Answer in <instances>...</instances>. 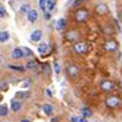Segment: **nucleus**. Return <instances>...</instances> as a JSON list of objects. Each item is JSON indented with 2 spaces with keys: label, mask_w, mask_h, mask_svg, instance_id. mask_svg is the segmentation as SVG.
<instances>
[{
  "label": "nucleus",
  "mask_w": 122,
  "mask_h": 122,
  "mask_svg": "<svg viewBox=\"0 0 122 122\" xmlns=\"http://www.w3.org/2000/svg\"><path fill=\"white\" fill-rule=\"evenodd\" d=\"M66 74L67 77L70 78V80H78L80 78V76H81V66L80 65H77V63H69L66 66Z\"/></svg>",
  "instance_id": "obj_1"
},
{
  "label": "nucleus",
  "mask_w": 122,
  "mask_h": 122,
  "mask_svg": "<svg viewBox=\"0 0 122 122\" xmlns=\"http://www.w3.org/2000/svg\"><path fill=\"white\" fill-rule=\"evenodd\" d=\"M89 18H91V11L88 8L81 7V8H77L76 12H74V19H76L77 23H85Z\"/></svg>",
  "instance_id": "obj_2"
},
{
  "label": "nucleus",
  "mask_w": 122,
  "mask_h": 122,
  "mask_svg": "<svg viewBox=\"0 0 122 122\" xmlns=\"http://www.w3.org/2000/svg\"><path fill=\"white\" fill-rule=\"evenodd\" d=\"M122 100L121 97L118 96V95H108L107 97L104 99V104L107 108H110V110H115V108H118L119 106H121Z\"/></svg>",
  "instance_id": "obj_3"
},
{
  "label": "nucleus",
  "mask_w": 122,
  "mask_h": 122,
  "mask_svg": "<svg viewBox=\"0 0 122 122\" xmlns=\"http://www.w3.org/2000/svg\"><path fill=\"white\" fill-rule=\"evenodd\" d=\"M99 88H100V91L104 92V93H112L117 89V84H115V81H112V80H102Z\"/></svg>",
  "instance_id": "obj_4"
},
{
  "label": "nucleus",
  "mask_w": 122,
  "mask_h": 122,
  "mask_svg": "<svg viewBox=\"0 0 122 122\" xmlns=\"http://www.w3.org/2000/svg\"><path fill=\"white\" fill-rule=\"evenodd\" d=\"M73 50H74V52L76 54H78V55H86L89 51V44L86 43V41H77V43H74L73 44Z\"/></svg>",
  "instance_id": "obj_5"
},
{
  "label": "nucleus",
  "mask_w": 122,
  "mask_h": 122,
  "mask_svg": "<svg viewBox=\"0 0 122 122\" xmlns=\"http://www.w3.org/2000/svg\"><path fill=\"white\" fill-rule=\"evenodd\" d=\"M118 48H119V43L115 39H108L103 43V50L107 52H115L118 51Z\"/></svg>",
  "instance_id": "obj_6"
},
{
  "label": "nucleus",
  "mask_w": 122,
  "mask_h": 122,
  "mask_svg": "<svg viewBox=\"0 0 122 122\" xmlns=\"http://www.w3.org/2000/svg\"><path fill=\"white\" fill-rule=\"evenodd\" d=\"M80 37H81V33H80V30H77V29H70V30H67L66 34H65V39H66V41H69V43H77V41H80Z\"/></svg>",
  "instance_id": "obj_7"
},
{
  "label": "nucleus",
  "mask_w": 122,
  "mask_h": 122,
  "mask_svg": "<svg viewBox=\"0 0 122 122\" xmlns=\"http://www.w3.org/2000/svg\"><path fill=\"white\" fill-rule=\"evenodd\" d=\"M95 12L99 17H104V15H107L110 12V10H108V6L106 3H97L96 7H95Z\"/></svg>",
  "instance_id": "obj_8"
},
{
  "label": "nucleus",
  "mask_w": 122,
  "mask_h": 122,
  "mask_svg": "<svg viewBox=\"0 0 122 122\" xmlns=\"http://www.w3.org/2000/svg\"><path fill=\"white\" fill-rule=\"evenodd\" d=\"M26 17H28V21L30 23H34L37 19H39V12L36 11V10H30V11L26 14Z\"/></svg>",
  "instance_id": "obj_9"
},
{
  "label": "nucleus",
  "mask_w": 122,
  "mask_h": 122,
  "mask_svg": "<svg viewBox=\"0 0 122 122\" xmlns=\"http://www.w3.org/2000/svg\"><path fill=\"white\" fill-rule=\"evenodd\" d=\"M41 37H43V32H41L40 29H36V30H33V33L30 36V40H32V41H40Z\"/></svg>",
  "instance_id": "obj_10"
},
{
  "label": "nucleus",
  "mask_w": 122,
  "mask_h": 122,
  "mask_svg": "<svg viewBox=\"0 0 122 122\" xmlns=\"http://www.w3.org/2000/svg\"><path fill=\"white\" fill-rule=\"evenodd\" d=\"M21 108H22V103L17 99H12L11 100V111L17 112V111H19Z\"/></svg>",
  "instance_id": "obj_11"
},
{
  "label": "nucleus",
  "mask_w": 122,
  "mask_h": 122,
  "mask_svg": "<svg viewBox=\"0 0 122 122\" xmlns=\"http://www.w3.org/2000/svg\"><path fill=\"white\" fill-rule=\"evenodd\" d=\"M11 56L14 58V59H22L25 55H23V52H22V50H21V48H15V50H12Z\"/></svg>",
  "instance_id": "obj_12"
},
{
  "label": "nucleus",
  "mask_w": 122,
  "mask_h": 122,
  "mask_svg": "<svg viewBox=\"0 0 122 122\" xmlns=\"http://www.w3.org/2000/svg\"><path fill=\"white\" fill-rule=\"evenodd\" d=\"M66 26H67V21L65 19V18H61V19L56 22V29H58V30H61V32H62V30H65Z\"/></svg>",
  "instance_id": "obj_13"
},
{
  "label": "nucleus",
  "mask_w": 122,
  "mask_h": 122,
  "mask_svg": "<svg viewBox=\"0 0 122 122\" xmlns=\"http://www.w3.org/2000/svg\"><path fill=\"white\" fill-rule=\"evenodd\" d=\"M39 52L41 54V55H45V54H48L50 52V45L48 44H40L39 45Z\"/></svg>",
  "instance_id": "obj_14"
},
{
  "label": "nucleus",
  "mask_w": 122,
  "mask_h": 122,
  "mask_svg": "<svg viewBox=\"0 0 122 122\" xmlns=\"http://www.w3.org/2000/svg\"><path fill=\"white\" fill-rule=\"evenodd\" d=\"M81 111H82V118H86V119L93 115V112H92V110H91L89 107H82Z\"/></svg>",
  "instance_id": "obj_15"
},
{
  "label": "nucleus",
  "mask_w": 122,
  "mask_h": 122,
  "mask_svg": "<svg viewBox=\"0 0 122 122\" xmlns=\"http://www.w3.org/2000/svg\"><path fill=\"white\" fill-rule=\"evenodd\" d=\"M8 39H10V33L7 30L0 32V43H6V41H8Z\"/></svg>",
  "instance_id": "obj_16"
},
{
  "label": "nucleus",
  "mask_w": 122,
  "mask_h": 122,
  "mask_svg": "<svg viewBox=\"0 0 122 122\" xmlns=\"http://www.w3.org/2000/svg\"><path fill=\"white\" fill-rule=\"evenodd\" d=\"M43 111H44L47 115H52V112H54V107L51 104H44L43 106Z\"/></svg>",
  "instance_id": "obj_17"
},
{
  "label": "nucleus",
  "mask_w": 122,
  "mask_h": 122,
  "mask_svg": "<svg viewBox=\"0 0 122 122\" xmlns=\"http://www.w3.org/2000/svg\"><path fill=\"white\" fill-rule=\"evenodd\" d=\"M56 6L55 0H47V11H52Z\"/></svg>",
  "instance_id": "obj_18"
},
{
  "label": "nucleus",
  "mask_w": 122,
  "mask_h": 122,
  "mask_svg": "<svg viewBox=\"0 0 122 122\" xmlns=\"http://www.w3.org/2000/svg\"><path fill=\"white\" fill-rule=\"evenodd\" d=\"M103 30H104L106 34H114V29L111 28L110 23H104V28H103Z\"/></svg>",
  "instance_id": "obj_19"
},
{
  "label": "nucleus",
  "mask_w": 122,
  "mask_h": 122,
  "mask_svg": "<svg viewBox=\"0 0 122 122\" xmlns=\"http://www.w3.org/2000/svg\"><path fill=\"white\" fill-rule=\"evenodd\" d=\"M8 115V107L4 104L0 106V117H7Z\"/></svg>",
  "instance_id": "obj_20"
},
{
  "label": "nucleus",
  "mask_w": 122,
  "mask_h": 122,
  "mask_svg": "<svg viewBox=\"0 0 122 122\" xmlns=\"http://www.w3.org/2000/svg\"><path fill=\"white\" fill-rule=\"evenodd\" d=\"M29 11H30L29 4H23V6H21V8H19V14H23V15H26Z\"/></svg>",
  "instance_id": "obj_21"
},
{
  "label": "nucleus",
  "mask_w": 122,
  "mask_h": 122,
  "mask_svg": "<svg viewBox=\"0 0 122 122\" xmlns=\"http://www.w3.org/2000/svg\"><path fill=\"white\" fill-rule=\"evenodd\" d=\"M21 50H22V52H23V55H25V56H32V55H33V52L29 50L28 47H22Z\"/></svg>",
  "instance_id": "obj_22"
},
{
  "label": "nucleus",
  "mask_w": 122,
  "mask_h": 122,
  "mask_svg": "<svg viewBox=\"0 0 122 122\" xmlns=\"http://www.w3.org/2000/svg\"><path fill=\"white\" fill-rule=\"evenodd\" d=\"M6 17H7L6 8L3 7V4H0V19H3V18H6Z\"/></svg>",
  "instance_id": "obj_23"
},
{
  "label": "nucleus",
  "mask_w": 122,
  "mask_h": 122,
  "mask_svg": "<svg viewBox=\"0 0 122 122\" xmlns=\"http://www.w3.org/2000/svg\"><path fill=\"white\" fill-rule=\"evenodd\" d=\"M39 4L43 11H47V0H39Z\"/></svg>",
  "instance_id": "obj_24"
},
{
  "label": "nucleus",
  "mask_w": 122,
  "mask_h": 122,
  "mask_svg": "<svg viewBox=\"0 0 122 122\" xmlns=\"http://www.w3.org/2000/svg\"><path fill=\"white\" fill-rule=\"evenodd\" d=\"M10 69H12V70H17V71H23L25 70V67H22V66H12V65H10Z\"/></svg>",
  "instance_id": "obj_25"
},
{
  "label": "nucleus",
  "mask_w": 122,
  "mask_h": 122,
  "mask_svg": "<svg viewBox=\"0 0 122 122\" xmlns=\"http://www.w3.org/2000/svg\"><path fill=\"white\" fill-rule=\"evenodd\" d=\"M81 119H82V118H81V117H77V115H73L71 118H70L71 122H81Z\"/></svg>",
  "instance_id": "obj_26"
},
{
  "label": "nucleus",
  "mask_w": 122,
  "mask_h": 122,
  "mask_svg": "<svg viewBox=\"0 0 122 122\" xmlns=\"http://www.w3.org/2000/svg\"><path fill=\"white\" fill-rule=\"evenodd\" d=\"M34 66H36V62H34V61H30L28 63V69H33Z\"/></svg>",
  "instance_id": "obj_27"
},
{
  "label": "nucleus",
  "mask_w": 122,
  "mask_h": 122,
  "mask_svg": "<svg viewBox=\"0 0 122 122\" xmlns=\"http://www.w3.org/2000/svg\"><path fill=\"white\" fill-rule=\"evenodd\" d=\"M59 71H61V67H59V63H58V62H55V73L58 74Z\"/></svg>",
  "instance_id": "obj_28"
},
{
  "label": "nucleus",
  "mask_w": 122,
  "mask_h": 122,
  "mask_svg": "<svg viewBox=\"0 0 122 122\" xmlns=\"http://www.w3.org/2000/svg\"><path fill=\"white\" fill-rule=\"evenodd\" d=\"M51 122H61V119H59L58 117H55V118H52V119H51Z\"/></svg>",
  "instance_id": "obj_29"
},
{
  "label": "nucleus",
  "mask_w": 122,
  "mask_h": 122,
  "mask_svg": "<svg viewBox=\"0 0 122 122\" xmlns=\"http://www.w3.org/2000/svg\"><path fill=\"white\" fill-rule=\"evenodd\" d=\"M21 122H30L29 119H21Z\"/></svg>",
  "instance_id": "obj_30"
},
{
  "label": "nucleus",
  "mask_w": 122,
  "mask_h": 122,
  "mask_svg": "<svg viewBox=\"0 0 122 122\" xmlns=\"http://www.w3.org/2000/svg\"><path fill=\"white\" fill-rule=\"evenodd\" d=\"M119 17H121V19H122V10H121V12H119Z\"/></svg>",
  "instance_id": "obj_31"
},
{
  "label": "nucleus",
  "mask_w": 122,
  "mask_h": 122,
  "mask_svg": "<svg viewBox=\"0 0 122 122\" xmlns=\"http://www.w3.org/2000/svg\"><path fill=\"white\" fill-rule=\"evenodd\" d=\"M0 102H1V96H0Z\"/></svg>",
  "instance_id": "obj_32"
},
{
  "label": "nucleus",
  "mask_w": 122,
  "mask_h": 122,
  "mask_svg": "<svg viewBox=\"0 0 122 122\" xmlns=\"http://www.w3.org/2000/svg\"><path fill=\"white\" fill-rule=\"evenodd\" d=\"M93 122H99V121H93Z\"/></svg>",
  "instance_id": "obj_33"
},
{
  "label": "nucleus",
  "mask_w": 122,
  "mask_h": 122,
  "mask_svg": "<svg viewBox=\"0 0 122 122\" xmlns=\"http://www.w3.org/2000/svg\"><path fill=\"white\" fill-rule=\"evenodd\" d=\"M121 67H122V62H121Z\"/></svg>",
  "instance_id": "obj_34"
},
{
  "label": "nucleus",
  "mask_w": 122,
  "mask_h": 122,
  "mask_svg": "<svg viewBox=\"0 0 122 122\" xmlns=\"http://www.w3.org/2000/svg\"><path fill=\"white\" fill-rule=\"evenodd\" d=\"M82 1H84V0H82Z\"/></svg>",
  "instance_id": "obj_35"
}]
</instances>
